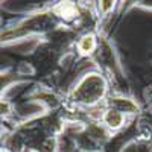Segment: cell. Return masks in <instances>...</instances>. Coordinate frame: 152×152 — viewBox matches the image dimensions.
Here are the masks:
<instances>
[{"instance_id": "1", "label": "cell", "mask_w": 152, "mask_h": 152, "mask_svg": "<svg viewBox=\"0 0 152 152\" xmlns=\"http://www.w3.org/2000/svg\"><path fill=\"white\" fill-rule=\"evenodd\" d=\"M105 126L110 131H119L122 126L125 125V113L116 110V108H108L102 117Z\"/></svg>"}, {"instance_id": "2", "label": "cell", "mask_w": 152, "mask_h": 152, "mask_svg": "<svg viewBox=\"0 0 152 152\" xmlns=\"http://www.w3.org/2000/svg\"><path fill=\"white\" fill-rule=\"evenodd\" d=\"M78 49H79V52L84 53V55H90L93 50L96 49V37L91 35V34H87L84 35L79 43H78Z\"/></svg>"}, {"instance_id": "3", "label": "cell", "mask_w": 152, "mask_h": 152, "mask_svg": "<svg viewBox=\"0 0 152 152\" xmlns=\"http://www.w3.org/2000/svg\"><path fill=\"white\" fill-rule=\"evenodd\" d=\"M111 107L122 111V113H135L137 111V105L129 99H119V97H116V99L111 100Z\"/></svg>"}, {"instance_id": "4", "label": "cell", "mask_w": 152, "mask_h": 152, "mask_svg": "<svg viewBox=\"0 0 152 152\" xmlns=\"http://www.w3.org/2000/svg\"><path fill=\"white\" fill-rule=\"evenodd\" d=\"M114 5H116V0H99V9L102 14H108L113 11Z\"/></svg>"}]
</instances>
